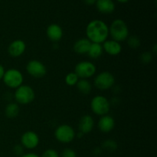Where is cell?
<instances>
[{"label":"cell","mask_w":157,"mask_h":157,"mask_svg":"<svg viewBox=\"0 0 157 157\" xmlns=\"http://www.w3.org/2000/svg\"><path fill=\"white\" fill-rule=\"evenodd\" d=\"M156 48H157L156 44H155L154 46H153V52H151L152 53H153V55H156Z\"/></svg>","instance_id":"obj_31"},{"label":"cell","mask_w":157,"mask_h":157,"mask_svg":"<svg viewBox=\"0 0 157 157\" xmlns=\"http://www.w3.org/2000/svg\"><path fill=\"white\" fill-rule=\"evenodd\" d=\"M78 91L84 95L89 94L92 90V84L87 79H79L75 85Z\"/></svg>","instance_id":"obj_20"},{"label":"cell","mask_w":157,"mask_h":157,"mask_svg":"<svg viewBox=\"0 0 157 157\" xmlns=\"http://www.w3.org/2000/svg\"><path fill=\"white\" fill-rule=\"evenodd\" d=\"M84 2H85V4L88 5V6H93L96 3L97 0H84Z\"/></svg>","instance_id":"obj_30"},{"label":"cell","mask_w":157,"mask_h":157,"mask_svg":"<svg viewBox=\"0 0 157 157\" xmlns=\"http://www.w3.org/2000/svg\"><path fill=\"white\" fill-rule=\"evenodd\" d=\"M104 53L102 44H98V43H91L87 52V56L91 59H98L101 58Z\"/></svg>","instance_id":"obj_19"},{"label":"cell","mask_w":157,"mask_h":157,"mask_svg":"<svg viewBox=\"0 0 157 157\" xmlns=\"http://www.w3.org/2000/svg\"><path fill=\"white\" fill-rule=\"evenodd\" d=\"M20 157H40V156L35 153H24L22 156H21Z\"/></svg>","instance_id":"obj_28"},{"label":"cell","mask_w":157,"mask_h":157,"mask_svg":"<svg viewBox=\"0 0 157 157\" xmlns=\"http://www.w3.org/2000/svg\"><path fill=\"white\" fill-rule=\"evenodd\" d=\"M90 109L94 114L104 116L108 114L110 110V102L106 97L97 95L94 97L90 102Z\"/></svg>","instance_id":"obj_5"},{"label":"cell","mask_w":157,"mask_h":157,"mask_svg":"<svg viewBox=\"0 0 157 157\" xmlns=\"http://www.w3.org/2000/svg\"><path fill=\"white\" fill-rule=\"evenodd\" d=\"M153 59V55L152 52H144L141 53L140 56V60L143 64H150Z\"/></svg>","instance_id":"obj_24"},{"label":"cell","mask_w":157,"mask_h":157,"mask_svg":"<svg viewBox=\"0 0 157 157\" xmlns=\"http://www.w3.org/2000/svg\"><path fill=\"white\" fill-rule=\"evenodd\" d=\"M26 50V44L23 40L16 39L12 41L8 47V53L11 57L18 58L23 55Z\"/></svg>","instance_id":"obj_11"},{"label":"cell","mask_w":157,"mask_h":157,"mask_svg":"<svg viewBox=\"0 0 157 157\" xmlns=\"http://www.w3.org/2000/svg\"><path fill=\"white\" fill-rule=\"evenodd\" d=\"M127 44L129 47L132 49H137L140 46L141 41L140 38L136 35H131L129 36L127 39Z\"/></svg>","instance_id":"obj_22"},{"label":"cell","mask_w":157,"mask_h":157,"mask_svg":"<svg viewBox=\"0 0 157 157\" xmlns=\"http://www.w3.org/2000/svg\"><path fill=\"white\" fill-rule=\"evenodd\" d=\"M115 78L110 71H102L96 75L94 80V84L101 90H106L113 87Z\"/></svg>","instance_id":"obj_8"},{"label":"cell","mask_w":157,"mask_h":157,"mask_svg":"<svg viewBox=\"0 0 157 157\" xmlns=\"http://www.w3.org/2000/svg\"><path fill=\"white\" fill-rule=\"evenodd\" d=\"M117 147V144L113 140H106L102 143V145H101V148L108 152L116 151Z\"/></svg>","instance_id":"obj_21"},{"label":"cell","mask_w":157,"mask_h":157,"mask_svg":"<svg viewBox=\"0 0 157 157\" xmlns=\"http://www.w3.org/2000/svg\"><path fill=\"white\" fill-rule=\"evenodd\" d=\"M96 7L102 14H111L115 10V4L113 0H97Z\"/></svg>","instance_id":"obj_17"},{"label":"cell","mask_w":157,"mask_h":157,"mask_svg":"<svg viewBox=\"0 0 157 157\" xmlns=\"http://www.w3.org/2000/svg\"><path fill=\"white\" fill-rule=\"evenodd\" d=\"M109 35H110L112 40L120 43L126 41L130 36L129 28L127 23L121 18L113 20L109 27Z\"/></svg>","instance_id":"obj_2"},{"label":"cell","mask_w":157,"mask_h":157,"mask_svg":"<svg viewBox=\"0 0 157 157\" xmlns=\"http://www.w3.org/2000/svg\"><path fill=\"white\" fill-rule=\"evenodd\" d=\"M46 35L48 39L52 42H58L63 37V30L58 24H51L46 29Z\"/></svg>","instance_id":"obj_14"},{"label":"cell","mask_w":157,"mask_h":157,"mask_svg":"<svg viewBox=\"0 0 157 157\" xmlns=\"http://www.w3.org/2000/svg\"><path fill=\"white\" fill-rule=\"evenodd\" d=\"M84 136V134H83L82 133H81V132H79V133H78V134L77 135V136H78V138H81V136Z\"/></svg>","instance_id":"obj_33"},{"label":"cell","mask_w":157,"mask_h":157,"mask_svg":"<svg viewBox=\"0 0 157 157\" xmlns=\"http://www.w3.org/2000/svg\"><path fill=\"white\" fill-rule=\"evenodd\" d=\"M2 81L8 87L11 89H16L23 84L24 76L18 69L10 68L5 71Z\"/></svg>","instance_id":"obj_4"},{"label":"cell","mask_w":157,"mask_h":157,"mask_svg":"<svg viewBox=\"0 0 157 157\" xmlns=\"http://www.w3.org/2000/svg\"><path fill=\"white\" fill-rule=\"evenodd\" d=\"M61 157H77L76 152L71 148H66L61 152Z\"/></svg>","instance_id":"obj_26"},{"label":"cell","mask_w":157,"mask_h":157,"mask_svg":"<svg viewBox=\"0 0 157 157\" xmlns=\"http://www.w3.org/2000/svg\"><path fill=\"white\" fill-rule=\"evenodd\" d=\"M86 36L91 43L102 44L109 36L108 25L102 20H92L86 27Z\"/></svg>","instance_id":"obj_1"},{"label":"cell","mask_w":157,"mask_h":157,"mask_svg":"<svg viewBox=\"0 0 157 157\" xmlns=\"http://www.w3.org/2000/svg\"><path fill=\"white\" fill-rule=\"evenodd\" d=\"M55 137L61 144H70L76 137V133L71 126L61 124L55 130Z\"/></svg>","instance_id":"obj_6"},{"label":"cell","mask_w":157,"mask_h":157,"mask_svg":"<svg viewBox=\"0 0 157 157\" xmlns=\"http://www.w3.org/2000/svg\"><path fill=\"white\" fill-rule=\"evenodd\" d=\"M75 72L79 79H88L92 78L97 72L96 65L91 61H80L75 65Z\"/></svg>","instance_id":"obj_7"},{"label":"cell","mask_w":157,"mask_h":157,"mask_svg":"<svg viewBox=\"0 0 157 157\" xmlns=\"http://www.w3.org/2000/svg\"><path fill=\"white\" fill-rule=\"evenodd\" d=\"M103 50L110 56H117L122 52V45L114 40H106L102 44Z\"/></svg>","instance_id":"obj_13"},{"label":"cell","mask_w":157,"mask_h":157,"mask_svg":"<svg viewBox=\"0 0 157 157\" xmlns=\"http://www.w3.org/2000/svg\"><path fill=\"white\" fill-rule=\"evenodd\" d=\"M5 71H6V70H5L3 65L2 64H0V81H1V80H2L3 76H4Z\"/></svg>","instance_id":"obj_29"},{"label":"cell","mask_w":157,"mask_h":157,"mask_svg":"<svg viewBox=\"0 0 157 157\" xmlns=\"http://www.w3.org/2000/svg\"><path fill=\"white\" fill-rule=\"evenodd\" d=\"M91 42L87 38H82L77 40L73 46L75 52L78 55H87Z\"/></svg>","instance_id":"obj_16"},{"label":"cell","mask_w":157,"mask_h":157,"mask_svg":"<svg viewBox=\"0 0 157 157\" xmlns=\"http://www.w3.org/2000/svg\"><path fill=\"white\" fill-rule=\"evenodd\" d=\"M78 80H79V78L75 72H69L65 76V78H64L66 84L68 86H71V87L76 85Z\"/></svg>","instance_id":"obj_23"},{"label":"cell","mask_w":157,"mask_h":157,"mask_svg":"<svg viewBox=\"0 0 157 157\" xmlns=\"http://www.w3.org/2000/svg\"><path fill=\"white\" fill-rule=\"evenodd\" d=\"M13 153L16 156H21L24 154V147L21 144H17L13 147Z\"/></svg>","instance_id":"obj_27"},{"label":"cell","mask_w":157,"mask_h":157,"mask_svg":"<svg viewBox=\"0 0 157 157\" xmlns=\"http://www.w3.org/2000/svg\"><path fill=\"white\" fill-rule=\"evenodd\" d=\"M117 1L118 2H121V3H126L127 2L130 1V0H117Z\"/></svg>","instance_id":"obj_32"},{"label":"cell","mask_w":157,"mask_h":157,"mask_svg":"<svg viewBox=\"0 0 157 157\" xmlns=\"http://www.w3.org/2000/svg\"><path fill=\"white\" fill-rule=\"evenodd\" d=\"M13 98L17 104L21 105H28L31 104L35 98V93L34 89L28 84H22L14 92Z\"/></svg>","instance_id":"obj_3"},{"label":"cell","mask_w":157,"mask_h":157,"mask_svg":"<svg viewBox=\"0 0 157 157\" xmlns=\"http://www.w3.org/2000/svg\"><path fill=\"white\" fill-rule=\"evenodd\" d=\"M41 157H59V154L54 149H48L44 150L41 155Z\"/></svg>","instance_id":"obj_25"},{"label":"cell","mask_w":157,"mask_h":157,"mask_svg":"<svg viewBox=\"0 0 157 157\" xmlns=\"http://www.w3.org/2000/svg\"><path fill=\"white\" fill-rule=\"evenodd\" d=\"M26 71L30 76L35 78H41L47 74V68L41 61L38 60H31L26 64Z\"/></svg>","instance_id":"obj_9"},{"label":"cell","mask_w":157,"mask_h":157,"mask_svg":"<svg viewBox=\"0 0 157 157\" xmlns=\"http://www.w3.org/2000/svg\"><path fill=\"white\" fill-rule=\"evenodd\" d=\"M94 127V120L90 115L85 114L81 117L78 124L79 132L83 134L90 133Z\"/></svg>","instance_id":"obj_15"},{"label":"cell","mask_w":157,"mask_h":157,"mask_svg":"<svg viewBox=\"0 0 157 157\" xmlns=\"http://www.w3.org/2000/svg\"><path fill=\"white\" fill-rule=\"evenodd\" d=\"M98 129L101 132L107 133L111 132L114 129L115 120L112 116L108 114L101 116L98 123Z\"/></svg>","instance_id":"obj_12"},{"label":"cell","mask_w":157,"mask_h":157,"mask_svg":"<svg viewBox=\"0 0 157 157\" xmlns=\"http://www.w3.org/2000/svg\"><path fill=\"white\" fill-rule=\"evenodd\" d=\"M19 110V106L17 103L10 102L6 105L5 108V115L9 119H14L18 116Z\"/></svg>","instance_id":"obj_18"},{"label":"cell","mask_w":157,"mask_h":157,"mask_svg":"<svg viewBox=\"0 0 157 157\" xmlns=\"http://www.w3.org/2000/svg\"><path fill=\"white\" fill-rule=\"evenodd\" d=\"M21 145L24 148L28 150H34L38 146L40 139L38 135L35 132L29 130L21 135Z\"/></svg>","instance_id":"obj_10"}]
</instances>
